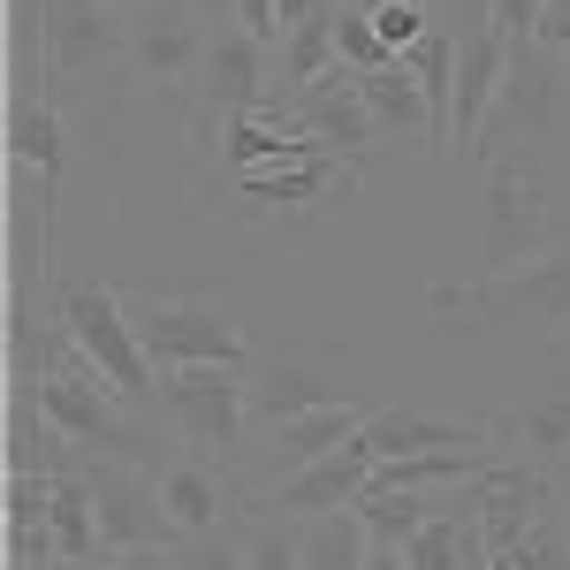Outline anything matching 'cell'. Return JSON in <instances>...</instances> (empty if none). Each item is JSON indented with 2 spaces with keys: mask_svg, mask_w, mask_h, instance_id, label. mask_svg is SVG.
I'll return each instance as SVG.
<instances>
[{
  "mask_svg": "<svg viewBox=\"0 0 570 570\" xmlns=\"http://www.w3.org/2000/svg\"><path fill=\"white\" fill-rule=\"evenodd\" d=\"M53 312H61V327L77 335V351L107 373V389L122 395L130 411H160V365L137 343V320H130V297H122V289L61 282V289H53Z\"/></svg>",
  "mask_w": 570,
  "mask_h": 570,
  "instance_id": "cell-1",
  "label": "cell"
},
{
  "mask_svg": "<svg viewBox=\"0 0 570 570\" xmlns=\"http://www.w3.org/2000/svg\"><path fill=\"white\" fill-rule=\"evenodd\" d=\"M160 419L190 441V456H228L252 426V373L236 365H176L160 373Z\"/></svg>",
  "mask_w": 570,
  "mask_h": 570,
  "instance_id": "cell-2",
  "label": "cell"
},
{
  "mask_svg": "<svg viewBox=\"0 0 570 570\" xmlns=\"http://www.w3.org/2000/svg\"><path fill=\"white\" fill-rule=\"evenodd\" d=\"M130 320H137L145 357H153L160 373H176V365H236V373H252V343H244L236 312L190 305V297H168V305L130 297Z\"/></svg>",
  "mask_w": 570,
  "mask_h": 570,
  "instance_id": "cell-3",
  "label": "cell"
},
{
  "mask_svg": "<svg viewBox=\"0 0 570 570\" xmlns=\"http://www.w3.org/2000/svg\"><path fill=\"white\" fill-rule=\"evenodd\" d=\"M39 403H46V419L77 441L85 456H107V449H115V456H130V449H145V441H153L130 419V403L107 389V373H99L85 351L69 357L61 373H46V381H39Z\"/></svg>",
  "mask_w": 570,
  "mask_h": 570,
  "instance_id": "cell-4",
  "label": "cell"
},
{
  "mask_svg": "<svg viewBox=\"0 0 570 570\" xmlns=\"http://www.w3.org/2000/svg\"><path fill=\"white\" fill-rule=\"evenodd\" d=\"M206 8L198 0H145L130 8V91H183L198 85V69H206Z\"/></svg>",
  "mask_w": 570,
  "mask_h": 570,
  "instance_id": "cell-5",
  "label": "cell"
},
{
  "mask_svg": "<svg viewBox=\"0 0 570 570\" xmlns=\"http://www.w3.org/2000/svg\"><path fill=\"white\" fill-rule=\"evenodd\" d=\"M85 487L99 502V532L115 556H168L176 548V518L160 502V480H145L137 464H107V456H85Z\"/></svg>",
  "mask_w": 570,
  "mask_h": 570,
  "instance_id": "cell-6",
  "label": "cell"
},
{
  "mask_svg": "<svg viewBox=\"0 0 570 570\" xmlns=\"http://www.w3.org/2000/svg\"><path fill=\"white\" fill-rule=\"evenodd\" d=\"M266 115H282L289 130H305L327 160H365L373 145H381V122H373V107H365V85H357V69L351 61H335L327 77L312 91H297V99H274Z\"/></svg>",
  "mask_w": 570,
  "mask_h": 570,
  "instance_id": "cell-7",
  "label": "cell"
},
{
  "mask_svg": "<svg viewBox=\"0 0 570 570\" xmlns=\"http://www.w3.org/2000/svg\"><path fill=\"white\" fill-rule=\"evenodd\" d=\"M274 107V85H266V39L252 31H220L206 69H198V145L220 153V130L244 122V115H266Z\"/></svg>",
  "mask_w": 570,
  "mask_h": 570,
  "instance_id": "cell-8",
  "label": "cell"
},
{
  "mask_svg": "<svg viewBox=\"0 0 570 570\" xmlns=\"http://www.w3.org/2000/svg\"><path fill=\"white\" fill-rule=\"evenodd\" d=\"M373 472H381V456H373L365 434H357V441H343V449H327L320 464H305V472L274 480L266 494H252V510H259V518H297V525H312V518L357 510L365 487H373Z\"/></svg>",
  "mask_w": 570,
  "mask_h": 570,
  "instance_id": "cell-9",
  "label": "cell"
},
{
  "mask_svg": "<svg viewBox=\"0 0 570 570\" xmlns=\"http://www.w3.org/2000/svg\"><path fill=\"white\" fill-rule=\"evenodd\" d=\"M130 61V16L115 0H53V77L61 91H107L99 77Z\"/></svg>",
  "mask_w": 570,
  "mask_h": 570,
  "instance_id": "cell-10",
  "label": "cell"
},
{
  "mask_svg": "<svg viewBox=\"0 0 570 570\" xmlns=\"http://www.w3.org/2000/svg\"><path fill=\"white\" fill-rule=\"evenodd\" d=\"M53 198H61V176L8 160V297H39V282L61 289L53 282Z\"/></svg>",
  "mask_w": 570,
  "mask_h": 570,
  "instance_id": "cell-11",
  "label": "cell"
},
{
  "mask_svg": "<svg viewBox=\"0 0 570 570\" xmlns=\"http://www.w3.org/2000/svg\"><path fill=\"white\" fill-rule=\"evenodd\" d=\"M548 236H556V214H548V198L532 190V176L518 160H494V176H487V274L532 266Z\"/></svg>",
  "mask_w": 570,
  "mask_h": 570,
  "instance_id": "cell-12",
  "label": "cell"
},
{
  "mask_svg": "<svg viewBox=\"0 0 570 570\" xmlns=\"http://www.w3.org/2000/svg\"><path fill=\"white\" fill-rule=\"evenodd\" d=\"M502 85H510V39L480 23L472 39H456V115H449V153H472L480 160L487 122L502 107Z\"/></svg>",
  "mask_w": 570,
  "mask_h": 570,
  "instance_id": "cell-13",
  "label": "cell"
},
{
  "mask_svg": "<svg viewBox=\"0 0 570 570\" xmlns=\"http://www.w3.org/2000/svg\"><path fill=\"white\" fill-rule=\"evenodd\" d=\"M472 312L556 327V343H563L570 335V252L563 259H532V266H518V274H487L480 289H472Z\"/></svg>",
  "mask_w": 570,
  "mask_h": 570,
  "instance_id": "cell-14",
  "label": "cell"
},
{
  "mask_svg": "<svg viewBox=\"0 0 570 570\" xmlns=\"http://www.w3.org/2000/svg\"><path fill=\"white\" fill-rule=\"evenodd\" d=\"M77 464H85V449L46 419L39 381H8V480H61Z\"/></svg>",
  "mask_w": 570,
  "mask_h": 570,
  "instance_id": "cell-15",
  "label": "cell"
},
{
  "mask_svg": "<svg viewBox=\"0 0 570 570\" xmlns=\"http://www.w3.org/2000/svg\"><path fill=\"white\" fill-rule=\"evenodd\" d=\"M327 403H357V389L327 365H252V419L266 434L305 419V411H327Z\"/></svg>",
  "mask_w": 570,
  "mask_h": 570,
  "instance_id": "cell-16",
  "label": "cell"
},
{
  "mask_svg": "<svg viewBox=\"0 0 570 570\" xmlns=\"http://www.w3.org/2000/svg\"><path fill=\"white\" fill-rule=\"evenodd\" d=\"M365 449L389 456H434V449H502L494 426H456V419H426V411H373L365 419Z\"/></svg>",
  "mask_w": 570,
  "mask_h": 570,
  "instance_id": "cell-17",
  "label": "cell"
},
{
  "mask_svg": "<svg viewBox=\"0 0 570 570\" xmlns=\"http://www.w3.org/2000/svg\"><path fill=\"white\" fill-rule=\"evenodd\" d=\"M8 160L61 176V85H8Z\"/></svg>",
  "mask_w": 570,
  "mask_h": 570,
  "instance_id": "cell-18",
  "label": "cell"
},
{
  "mask_svg": "<svg viewBox=\"0 0 570 570\" xmlns=\"http://www.w3.org/2000/svg\"><path fill=\"white\" fill-rule=\"evenodd\" d=\"M160 502L176 518V540L183 532H220L228 525V487H220V464L214 456H183L160 472Z\"/></svg>",
  "mask_w": 570,
  "mask_h": 570,
  "instance_id": "cell-19",
  "label": "cell"
},
{
  "mask_svg": "<svg viewBox=\"0 0 570 570\" xmlns=\"http://www.w3.org/2000/svg\"><path fill=\"white\" fill-rule=\"evenodd\" d=\"M494 441H502V456H518V464L563 472L570 464V395H548V403H532L518 419H494Z\"/></svg>",
  "mask_w": 570,
  "mask_h": 570,
  "instance_id": "cell-20",
  "label": "cell"
},
{
  "mask_svg": "<svg viewBox=\"0 0 570 570\" xmlns=\"http://www.w3.org/2000/svg\"><path fill=\"white\" fill-rule=\"evenodd\" d=\"M244 206H266V214H312L335 183H343V160H297V168H259V176H228Z\"/></svg>",
  "mask_w": 570,
  "mask_h": 570,
  "instance_id": "cell-21",
  "label": "cell"
},
{
  "mask_svg": "<svg viewBox=\"0 0 570 570\" xmlns=\"http://www.w3.org/2000/svg\"><path fill=\"white\" fill-rule=\"evenodd\" d=\"M365 419H373L365 403H327V411H305V419L274 426L266 441H274V456H282L289 472H305V464H320L327 449H343V441H357V434H365ZM289 472H282V480H289Z\"/></svg>",
  "mask_w": 570,
  "mask_h": 570,
  "instance_id": "cell-22",
  "label": "cell"
},
{
  "mask_svg": "<svg viewBox=\"0 0 570 570\" xmlns=\"http://www.w3.org/2000/svg\"><path fill=\"white\" fill-rule=\"evenodd\" d=\"M365 85V107H373V122H381V137H426L434 145V122H426V91H419V77L395 61V69H373V77H357Z\"/></svg>",
  "mask_w": 570,
  "mask_h": 570,
  "instance_id": "cell-23",
  "label": "cell"
},
{
  "mask_svg": "<svg viewBox=\"0 0 570 570\" xmlns=\"http://www.w3.org/2000/svg\"><path fill=\"white\" fill-rule=\"evenodd\" d=\"M357 518L373 525V540H419L426 518H441V494H419V487H365V502H357Z\"/></svg>",
  "mask_w": 570,
  "mask_h": 570,
  "instance_id": "cell-24",
  "label": "cell"
},
{
  "mask_svg": "<svg viewBox=\"0 0 570 570\" xmlns=\"http://www.w3.org/2000/svg\"><path fill=\"white\" fill-rule=\"evenodd\" d=\"M335 16L343 8H327V16H312V23H297L289 39H282V91L297 99V91H312L343 53H335Z\"/></svg>",
  "mask_w": 570,
  "mask_h": 570,
  "instance_id": "cell-25",
  "label": "cell"
},
{
  "mask_svg": "<svg viewBox=\"0 0 570 570\" xmlns=\"http://www.w3.org/2000/svg\"><path fill=\"white\" fill-rule=\"evenodd\" d=\"M365 556H373V525L357 510H335V518L305 525V570H365Z\"/></svg>",
  "mask_w": 570,
  "mask_h": 570,
  "instance_id": "cell-26",
  "label": "cell"
},
{
  "mask_svg": "<svg viewBox=\"0 0 570 570\" xmlns=\"http://www.w3.org/2000/svg\"><path fill=\"white\" fill-rule=\"evenodd\" d=\"M244 563L252 570H305V525L244 510Z\"/></svg>",
  "mask_w": 570,
  "mask_h": 570,
  "instance_id": "cell-27",
  "label": "cell"
},
{
  "mask_svg": "<svg viewBox=\"0 0 570 570\" xmlns=\"http://www.w3.org/2000/svg\"><path fill=\"white\" fill-rule=\"evenodd\" d=\"M168 570H252L244 563V532H183L168 548Z\"/></svg>",
  "mask_w": 570,
  "mask_h": 570,
  "instance_id": "cell-28",
  "label": "cell"
},
{
  "mask_svg": "<svg viewBox=\"0 0 570 570\" xmlns=\"http://www.w3.org/2000/svg\"><path fill=\"white\" fill-rule=\"evenodd\" d=\"M335 53L351 61L357 77H373V69H395V53L381 46V31H373V16H365V8H343V16H335Z\"/></svg>",
  "mask_w": 570,
  "mask_h": 570,
  "instance_id": "cell-29",
  "label": "cell"
},
{
  "mask_svg": "<svg viewBox=\"0 0 570 570\" xmlns=\"http://www.w3.org/2000/svg\"><path fill=\"white\" fill-rule=\"evenodd\" d=\"M365 16H373V31H381V46H389L395 61H403L411 46L434 31V23H426V0H373Z\"/></svg>",
  "mask_w": 570,
  "mask_h": 570,
  "instance_id": "cell-30",
  "label": "cell"
},
{
  "mask_svg": "<svg viewBox=\"0 0 570 570\" xmlns=\"http://www.w3.org/2000/svg\"><path fill=\"white\" fill-rule=\"evenodd\" d=\"M540 16H548V0H487V23L510 39V53L540 46Z\"/></svg>",
  "mask_w": 570,
  "mask_h": 570,
  "instance_id": "cell-31",
  "label": "cell"
},
{
  "mask_svg": "<svg viewBox=\"0 0 570 570\" xmlns=\"http://www.w3.org/2000/svg\"><path fill=\"white\" fill-rule=\"evenodd\" d=\"M236 31H252V39H282V0H236Z\"/></svg>",
  "mask_w": 570,
  "mask_h": 570,
  "instance_id": "cell-32",
  "label": "cell"
},
{
  "mask_svg": "<svg viewBox=\"0 0 570 570\" xmlns=\"http://www.w3.org/2000/svg\"><path fill=\"white\" fill-rule=\"evenodd\" d=\"M540 46H548V53H570V0H548V16H540Z\"/></svg>",
  "mask_w": 570,
  "mask_h": 570,
  "instance_id": "cell-33",
  "label": "cell"
},
{
  "mask_svg": "<svg viewBox=\"0 0 570 570\" xmlns=\"http://www.w3.org/2000/svg\"><path fill=\"white\" fill-rule=\"evenodd\" d=\"M327 8H343V0H282V39H289L297 23H312V16H327Z\"/></svg>",
  "mask_w": 570,
  "mask_h": 570,
  "instance_id": "cell-34",
  "label": "cell"
},
{
  "mask_svg": "<svg viewBox=\"0 0 570 570\" xmlns=\"http://www.w3.org/2000/svg\"><path fill=\"white\" fill-rule=\"evenodd\" d=\"M365 570H411V548H403V540H373Z\"/></svg>",
  "mask_w": 570,
  "mask_h": 570,
  "instance_id": "cell-35",
  "label": "cell"
},
{
  "mask_svg": "<svg viewBox=\"0 0 570 570\" xmlns=\"http://www.w3.org/2000/svg\"><path fill=\"white\" fill-rule=\"evenodd\" d=\"M556 502H563V532H570V480L556 472Z\"/></svg>",
  "mask_w": 570,
  "mask_h": 570,
  "instance_id": "cell-36",
  "label": "cell"
},
{
  "mask_svg": "<svg viewBox=\"0 0 570 570\" xmlns=\"http://www.w3.org/2000/svg\"><path fill=\"white\" fill-rule=\"evenodd\" d=\"M130 563L137 570H168V556H130Z\"/></svg>",
  "mask_w": 570,
  "mask_h": 570,
  "instance_id": "cell-37",
  "label": "cell"
},
{
  "mask_svg": "<svg viewBox=\"0 0 570 570\" xmlns=\"http://www.w3.org/2000/svg\"><path fill=\"white\" fill-rule=\"evenodd\" d=\"M115 8H145V0H115Z\"/></svg>",
  "mask_w": 570,
  "mask_h": 570,
  "instance_id": "cell-38",
  "label": "cell"
},
{
  "mask_svg": "<svg viewBox=\"0 0 570 570\" xmlns=\"http://www.w3.org/2000/svg\"><path fill=\"white\" fill-rule=\"evenodd\" d=\"M357 8H373V0H357Z\"/></svg>",
  "mask_w": 570,
  "mask_h": 570,
  "instance_id": "cell-39",
  "label": "cell"
},
{
  "mask_svg": "<svg viewBox=\"0 0 570 570\" xmlns=\"http://www.w3.org/2000/svg\"><path fill=\"white\" fill-rule=\"evenodd\" d=\"M563 351H570V335H563Z\"/></svg>",
  "mask_w": 570,
  "mask_h": 570,
  "instance_id": "cell-40",
  "label": "cell"
}]
</instances>
